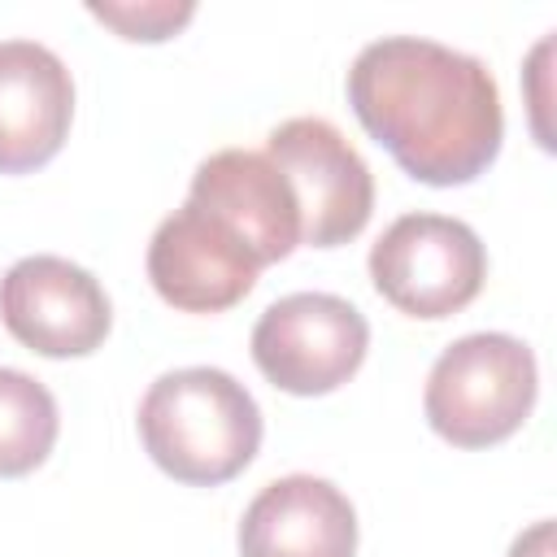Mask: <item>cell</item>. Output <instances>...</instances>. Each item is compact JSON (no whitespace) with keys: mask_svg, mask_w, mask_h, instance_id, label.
<instances>
[{"mask_svg":"<svg viewBox=\"0 0 557 557\" xmlns=\"http://www.w3.org/2000/svg\"><path fill=\"white\" fill-rule=\"evenodd\" d=\"M74 78L65 61L35 39H0V174H26L52 161L70 135Z\"/></svg>","mask_w":557,"mask_h":557,"instance_id":"30bf717a","label":"cell"},{"mask_svg":"<svg viewBox=\"0 0 557 557\" xmlns=\"http://www.w3.org/2000/svg\"><path fill=\"white\" fill-rule=\"evenodd\" d=\"M261 274L248 244L209 209L187 200L148 239V278L183 313H222L239 305Z\"/></svg>","mask_w":557,"mask_h":557,"instance_id":"ba28073f","label":"cell"},{"mask_svg":"<svg viewBox=\"0 0 557 557\" xmlns=\"http://www.w3.org/2000/svg\"><path fill=\"white\" fill-rule=\"evenodd\" d=\"M100 22H109L122 39H170L178 26H187L191 22V13H196V4L191 0H148V4H100V0H91L87 4Z\"/></svg>","mask_w":557,"mask_h":557,"instance_id":"4fadbf2b","label":"cell"},{"mask_svg":"<svg viewBox=\"0 0 557 557\" xmlns=\"http://www.w3.org/2000/svg\"><path fill=\"white\" fill-rule=\"evenodd\" d=\"M509 557H553V522L540 518L531 531H522L509 548Z\"/></svg>","mask_w":557,"mask_h":557,"instance_id":"5bb4252c","label":"cell"},{"mask_svg":"<svg viewBox=\"0 0 557 557\" xmlns=\"http://www.w3.org/2000/svg\"><path fill=\"white\" fill-rule=\"evenodd\" d=\"M61 413L52 392L13 366H0V479L30 474L57 444Z\"/></svg>","mask_w":557,"mask_h":557,"instance_id":"7c38bea8","label":"cell"},{"mask_svg":"<svg viewBox=\"0 0 557 557\" xmlns=\"http://www.w3.org/2000/svg\"><path fill=\"white\" fill-rule=\"evenodd\" d=\"M535 352L505 331H474L453 339L422 392V409L435 435L457 448H487L509 440L535 405Z\"/></svg>","mask_w":557,"mask_h":557,"instance_id":"3957f363","label":"cell"},{"mask_svg":"<svg viewBox=\"0 0 557 557\" xmlns=\"http://www.w3.org/2000/svg\"><path fill=\"white\" fill-rule=\"evenodd\" d=\"M187 200H196L200 209L222 218L261 265L292 257V248L300 244L296 191H292L287 174L265 152L222 148V152L205 157L191 174Z\"/></svg>","mask_w":557,"mask_h":557,"instance_id":"9c48e42d","label":"cell"},{"mask_svg":"<svg viewBox=\"0 0 557 557\" xmlns=\"http://www.w3.org/2000/svg\"><path fill=\"white\" fill-rule=\"evenodd\" d=\"M0 322L39 357H87L104 344L113 309L91 270L35 252L4 270Z\"/></svg>","mask_w":557,"mask_h":557,"instance_id":"52a82bcc","label":"cell"},{"mask_svg":"<svg viewBox=\"0 0 557 557\" xmlns=\"http://www.w3.org/2000/svg\"><path fill=\"white\" fill-rule=\"evenodd\" d=\"M357 509L318 474L265 483L239 518V557H352Z\"/></svg>","mask_w":557,"mask_h":557,"instance_id":"8fae6325","label":"cell"},{"mask_svg":"<svg viewBox=\"0 0 557 557\" xmlns=\"http://www.w3.org/2000/svg\"><path fill=\"white\" fill-rule=\"evenodd\" d=\"M344 87L366 135L426 187L470 183L500 152L505 113L492 70L440 39L383 35L352 57Z\"/></svg>","mask_w":557,"mask_h":557,"instance_id":"6da1fadb","label":"cell"},{"mask_svg":"<svg viewBox=\"0 0 557 557\" xmlns=\"http://www.w3.org/2000/svg\"><path fill=\"white\" fill-rule=\"evenodd\" d=\"M144 453L178 483L218 487L235 479L261 448V409L252 392L218 366H183L161 374L139 400Z\"/></svg>","mask_w":557,"mask_h":557,"instance_id":"7a4b0ae2","label":"cell"},{"mask_svg":"<svg viewBox=\"0 0 557 557\" xmlns=\"http://www.w3.org/2000/svg\"><path fill=\"white\" fill-rule=\"evenodd\" d=\"M370 348V322L357 305L331 292H292L252 326L257 370L292 396L335 392L357 374Z\"/></svg>","mask_w":557,"mask_h":557,"instance_id":"5b68a950","label":"cell"},{"mask_svg":"<svg viewBox=\"0 0 557 557\" xmlns=\"http://www.w3.org/2000/svg\"><path fill=\"white\" fill-rule=\"evenodd\" d=\"M265 157L287 174L300 209V244L339 248L374 213V174L366 157L326 117H287L270 131Z\"/></svg>","mask_w":557,"mask_h":557,"instance_id":"8992f818","label":"cell"},{"mask_svg":"<svg viewBox=\"0 0 557 557\" xmlns=\"http://www.w3.org/2000/svg\"><path fill=\"white\" fill-rule=\"evenodd\" d=\"M370 278L400 313L448 318L479 296L487 278V248L461 218L405 213L374 239Z\"/></svg>","mask_w":557,"mask_h":557,"instance_id":"277c9868","label":"cell"}]
</instances>
